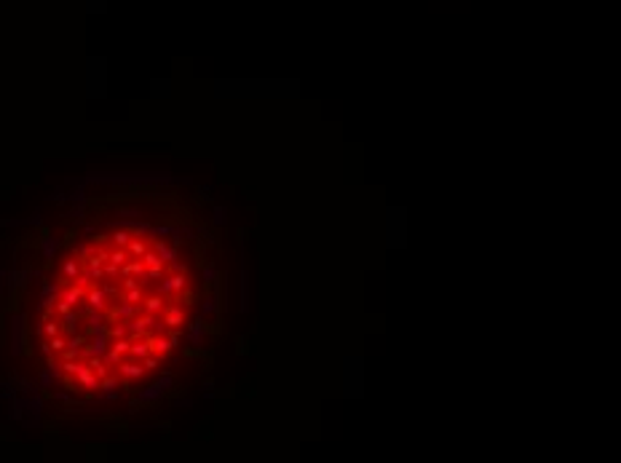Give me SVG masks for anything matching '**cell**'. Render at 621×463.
<instances>
[{
	"label": "cell",
	"instance_id": "6da1fadb",
	"mask_svg": "<svg viewBox=\"0 0 621 463\" xmlns=\"http://www.w3.org/2000/svg\"><path fill=\"white\" fill-rule=\"evenodd\" d=\"M198 273L182 236L137 222L67 249L38 311V348L62 388L110 396L158 372L193 327Z\"/></svg>",
	"mask_w": 621,
	"mask_h": 463
}]
</instances>
